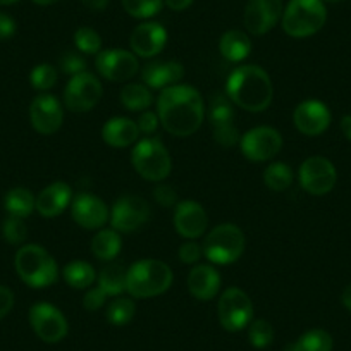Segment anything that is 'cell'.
I'll list each match as a JSON object with an SVG mask.
<instances>
[{
    "mask_svg": "<svg viewBox=\"0 0 351 351\" xmlns=\"http://www.w3.org/2000/svg\"><path fill=\"white\" fill-rule=\"evenodd\" d=\"M33 2L38 5H52L56 4V2H59V0H33Z\"/></svg>",
    "mask_w": 351,
    "mask_h": 351,
    "instance_id": "52",
    "label": "cell"
},
{
    "mask_svg": "<svg viewBox=\"0 0 351 351\" xmlns=\"http://www.w3.org/2000/svg\"><path fill=\"white\" fill-rule=\"evenodd\" d=\"M16 33V23L11 16L0 14V40L11 38Z\"/></svg>",
    "mask_w": 351,
    "mask_h": 351,
    "instance_id": "47",
    "label": "cell"
},
{
    "mask_svg": "<svg viewBox=\"0 0 351 351\" xmlns=\"http://www.w3.org/2000/svg\"><path fill=\"white\" fill-rule=\"evenodd\" d=\"M32 86L38 92H47L57 83V71L50 64H38L29 74Z\"/></svg>",
    "mask_w": 351,
    "mask_h": 351,
    "instance_id": "38",
    "label": "cell"
},
{
    "mask_svg": "<svg viewBox=\"0 0 351 351\" xmlns=\"http://www.w3.org/2000/svg\"><path fill=\"white\" fill-rule=\"evenodd\" d=\"M212 130H214V140L217 141L221 147L231 148L234 147V145H239L241 134H239L238 128L234 126V121L212 124Z\"/></svg>",
    "mask_w": 351,
    "mask_h": 351,
    "instance_id": "39",
    "label": "cell"
},
{
    "mask_svg": "<svg viewBox=\"0 0 351 351\" xmlns=\"http://www.w3.org/2000/svg\"><path fill=\"white\" fill-rule=\"evenodd\" d=\"M106 300H107V295L104 293V289L97 286V288L88 289L86 295H84L83 298V306L86 310H90V312H95V310L102 308Z\"/></svg>",
    "mask_w": 351,
    "mask_h": 351,
    "instance_id": "44",
    "label": "cell"
},
{
    "mask_svg": "<svg viewBox=\"0 0 351 351\" xmlns=\"http://www.w3.org/2000/svg\"><path fill=\"white\" fill-rule=\"evenodd\" d=\"M60 69L62 73L69 74V76H76V74L84 73L86 69V60L81 53L77 52H66L60 57Z\"/></svg>",
    "mask_w": 351,
    "mask_h": 351,
    "instance_id": "41",
    "label": "cell"
},
{
    "mask_svg": "<svg viewBox=\"0 0 351 351\" xmlns=\"http://www.w3.org/2000/svg\"><path fill=\"white\" fill-rule=\"evenodd\" d=\"M217 317L221 326L229 332H239L252 324L253 303L239 288H229L221 295L217 303Z\"/></svg>",
    "mask_w": 351,
    "mask_h": 351,
    "instance_id": "8",
    "label": "cell"
},
{
    "mask_svg": "<svg viewBox=\"0 0 351 351\" xmlns=\"http://www.w3.org/2000/svg\"><path fill=\"white\" fill-rule=\"evenodd\" d=\"M64 281L74 289H86L93 285L97 279L95 269L88 262L83 260H74V262L67 263L62 271Z\"/></svg>",
    "mask_w": 351,
    "mask_h": 351,
    "instance_id": "30",
    "label": "cell"
},
{
    "mask_svg": "<svg viewBox=\"0 0 351 351\" xmlns=\"http://www.w3.org/2000/svg\"><path fill=\"white\" fill-rule=\"evenodd\" d=\"M136 124H138V130H140V133L154 134L155 131H157L160 121H158L157 112H152V110H143L140 116V119L136 121Z\"/></svg>",
    "mask_w": 351,
    "mask_h": 351,
    "instance_id": "45",
    "label": "cell"
},
{
    "mask_svg": "<svg viewBox=\"0 0 351 351\" xmlns=\"http://www.w3.org/2000/svg\"><path fill=\"white\" fill-rule=\"evenodd\" d=\"M88 9H92V11H104L109 4V0H81Z\"/></svg>",
    "mask_w": 351,
    "mask_h": 351,
    "instance_id": "49",
    "label": "cell"
},
{
    "mask_svg": "<svg viewBox=\"0 0 351 351\" xmlns=\"http://www.w3.org/2000/svg\"><path fill=\"white\" fill-rule=\"evenodd\" d=\"M128 269L121 263H109L99 274V288L104 289L107 296H119L126 291Z\"/></svg>",
    "mask_w": 351,
    "mask_h": 351,
    "instance_id": "28",
    "label": "cell"
},
{
    "mask_svg": "<svg viewBox=\"0 0 351 351\" xmlns=\"http://www.w3.org/2000/svg\"><path fill=\"white\" fill-rule=\"evenodd\" d=\"M140 136L138 124L128 117H112L102 128V138L109 147L126 148L131 147Z\"/></svg>",
    "mask_w": 351,
    "mask_h": 351,
    "instance_id": "24",
    "label": "cell"
},
{
    "mask_svg": "<svg viewBox=\"0 0 351 351\" xmlns=\"http://www.w3.org/2000/svg\"><path fill=\"white\" fill-rule=\"evenodd\" d=\"M71 202H73L71 186L57 181V183L49 184V186L40 191V195L36 197V210L42 217L52 219L62 214L69 207Z\"/></svg>",
    "mask_w": 351,
    "mask_h": 351,
    "instance_id": "22",
    "label": "cell"
},
{
    "mask_svg": "<svg viewBox=\"0 0 351 351\" xmlns=\"http://www.w3.org/2000/svg\"><path fill=\"white\" fill-rule=\"evenodd\" d=\"M300 186L310 195L322 197L330 193L336 186L337 171L332 162L326 157H308L298 172Z\"/></svg>",
    "mask_w": 351,
    "mask_h": 351,
    "instance_id": "10",
    "label": "cell"
},
{
    "mask_svg": "<svg viewBox=\"0 0 351 351\" xmlns=\"http://www.w3.org/2000/svg\"><path fill=\"white\" fill-rule=\"evenodd\" d=\"M226 93L232 104L250 112H263L272 102L274 86L269 74L258 66H239L229 74Z\"/></svg>",
    "mask_w": 351,
    "mask_h": 351,
    "instance_id": "2",
    "label": "cell"
},
{
    "mask_svg": "<svg viewBox=\"0 0 351 351\" xmlns=\"http://www.w3.org/2000/svg\"><path fill=\"white\" fill-rule=\"evenodd\" d=\"M234 119V110H232L231 102L226 97H214L210 104V123H228Z\"/></svg>",
    "mask_w": 351,
    "mask_h": 351,
    "instance_id": "40",
    "label": "cell"
},
{
    "mask_svg": "<svg viewBox=\"0 0 351 351\" xmlns=\"http://www.w3.org/2000/svg\"><path fill=\"white\" fill-rule=\"evenodd\" d=\"M157 116L167 133L180 138L191 136L204 123V99L190 84H174L158 95Z\"/></svg>",
    "mask_w": 351,
    "mask_h": 351,
    "instance_id": "1",
    "label": "cell"
},
{
    "mask_svg": "<svg viewBox=\"0 0 351 351\" xmlns=\"http://www.w3.org/2000/svg\"><path fill=\"white\" fill-rule=\"evenodd\" d=\"M14 267L21 281L29 288H47L59 279L56 258L40 245L21 246L16 253Z\"/></svg>",
    "mask_w": 351,
    "mask_h": 351,
    "instance_id": "4",
    "label": "cell"
},
{
    "mask_svg": "<svg viewBox=\"0 0 351 351\" xmlns=\"http://www.w3.org/2000/svg\"><path fill=\"white\" fill-rule=\"evenodd\" d=\"M4 208L9 215L26 219L33 214L36 208V198L28 188H12L8 191L4 198Z\"/></svg>",
    "mask_w": 351,
    "mask_h": 351,
    "instance_id": "26",
    "label": "cell"
},
{
    "mask_svg": "<svg viewBox=\"0 0 351 351\" xmlns=\"http://www.w3.org/2000/svg\"><path fill=\"white\" fill-rule=\"evenodd\" d=\"M2 236L9 245H23L28 238V228L25 224V219L9 215L2 224Z\"/></svg>",
    "mask_w": 351,
    "mask_h": 351,
    "instance_id": "37",
    "label": "cell"
},
{
    "mask_svg": "<svg viewBox=\"0 0 351 351\" xmlns=\"http://www.w3.org/2000/svg\"><path fill=\"white\" fill-rule=\"evenodd\" d=\"M14 2H18V0H0V5H11Z\"/></svg>",
    "mask_w": 351,
    "mask_h": 351,
    "instance_id": "53",
    "label": "cell"
},
{
    "mask_svg": "<svg viewBox=\"0 0 351 351\" xmlns=\"http://www.w3.org/2000/svg\"><path fill=\"white\" fill-rule=\"evenodd\" d=\"M131 162L138 174L147 181H162L171 174L172 162L167 148L157 138L138 141L131 152Z\"/></svg>",
    "mask_w": 351,
    "mask_h": 351,
    "instance_id": "7",
    "label": "cell"
},
{
    "mask_svg": "<svg viewBox=\"0 0 351 351\" xmlns=\"http://www.w3.org/2000/svg\"><path fill=\"white\" fill-rule=\"evenodd\" d=\"M324 2V0H322ZM326 2H339V0H326Z\"/></svg>",
    "mask_w": 351,
    "mask_h": 351,
    "instance_id": "54",
    "label": "cell"
},
{
    "mask_svg": "<svg viewBox=\"0 0 351 351\" xmlns=\"http://www.w3.org/2000/svg\"><path fill=\"white\" fill-rule=\"evenodd\" d=\"M341 302H343V305L351 312V285H348L346 288H344L343 295H341Z\"/></svg>",
    "mask_w": 351,
    "mask_h": 351,
    "instance_id": "51",
    "label": "cell"
},
{
    "mask_svg": "<svg viewBox=\"0 0 351 351\" xmlns=\"http://www.w3.org/2000/svg\"><path fill=\"white\" fill-rule=\"evenodd\" d=\"M131 52L143 59L158 56L167 43V32L162 25L147 21L138 25L131 33Z\"/></svg>",
    "mask_w": 351,
    "mask_h": 351,
    "instance_id": "20",
    "label": "cell"
},
{
    "mask_svg": "<svg viewBox=\"0 0 351 351\" xmlns=\"http://www.w3.org/2000/svg\"><path fill=\"white\" fill-rule=\"evenodd\" d=\"M14 306V293L5 286H0V320L4 319Z\"/></svg>",
    "mask_w": 351,
    "mask_h": 351,
    "instance_id": "46",
    "label": "cell"
},
{
    "mask_svg": "<svg viewBox=\"0 0 351 351\" xmlns=\"http://www.w3.org/2000/svg\"><path fill=\"white\" fill-rule=\"evenodd\" d=\"M29 324L43 343H59L67 336L69 324L57 306L50 303H35L29 308Z\"/></svg>",
    "mask_w": 351,
    "mask_h": 351,
    "instance_id": "12",
    "label": "cell"
},
{
    "mask_svg": "<svg viewBox=\"0 0 351 351\" xmlns=\"http://www.w3.org/2000/svg\"><path fill=\"white\" fill-rule=\"evenodd\" d=\"M202 255H204V248H202L197 241H193V239H190V241L183 243V245L180 246L181 262L188 263V265L197 263L198 260L202 258Z\"/></svg>",
    "mask_w": 351,
    "mask_h": 351,
    "instance_id": "42",
    "label": "cell"
},
{
    "mask_svg": "<svg viewBox=\"0 0 351 351\" xmlns=\"http://www.w3.org/2000/svg\"><path fill=\"white\" fill-rule=\"evenodd\" d=\"M296 130L306 136H319L330 126V110L320 100H305L293 112Z\"/></svg>",
    "mask_w": 351,
    "mask_h": 351,
    "instance_id": "18",
    "label": "cell"
},
{
    "mask_svg": "<svg viewBox=\"0 0 351 351\" xmlns=\"http://www.w3.org/2000/svg\"><path fill=\"white\" fill-rule=\"evenodd\" d=\"M164 2L171 11H184L193 4V0H164Z\"/></svg>",
    "mask_w": 351,
    "mask_h": 351,
    "instance_id": "48",
    "label": "cell"
},
{
    "mask_svg": "<svg viewBox=\"0 0 351 351\" xmlns=\"http://www.w3.org/2000/svg\"><path fill=\"white\" fill-rule=\"evenodd\" d=\"M263 183L272 191H286L293 183V171L285 162H272L263 171Z\"/></svg>",
    "mask_w": 351,
    "mask_h": 351,
    "instance_id": "32",
    "label": "cell"
},
{
    "mask_svg": "<svg viewBox=\"0 0 351 351\" xmlns=\"http://www.w3.org/2000/svg\"><path fill=\"white\" fill-rule=\"evenodd\" d=\"M219 50L229 62H241L252 52V42L246 33L239 32V29H229L219 42Z\"/></svg>",
    "mask_w": 351,
    "mask_h": 351,
    "instance_id": "25",
    "label": "cell"
},
{
    "mask_svg": "<svg viewBox=\"0 0 351 351\" xmlns=\"http://www.w3.org/2000/svg\"><path fill=\"white\" fill-rule=\"evenodd\" d=\"M154 102V97H152L150 88L147 84L140 83H130L123 88L121 92V104L126 107L128 110H133V112H143L148 110V107Z\"/></svg>",
    "mask_w": 351,
    "mask_h": 351,
    "instance_id": "31",
    "label": "cell"
},
{
    "mask_svg": "<svg viewBox=\"0 0 351 351\" xmlns=\"http://www.w3.org/2000/svg\"><path fill=\"white\" fill-rule=\"evenodd\" d=\"M134 312H136V305L133 300L126 296H117L107 306L106 317L112 326H126L134 317Z\"/></svg>",
    "mask_w": 351,
    "mask_h": 351,
    "instance_id": "33",
    "label": "cell"
},
{
    "mask_svg": "<svg viewBox=\"0 0 351 351\" xmlns=\"http://www.w3.org/2000/svg\"><path fill=\"white\" fill-rule=\"evenodd\" d=\"M282 0H248L245 8V28L252 35H265L282 18Z\"/></svg>",
    "mask_w": 351,
    "mask_h": 351,
    "instance_id": "15",
    "label": "cell"
},
{
    "mask_svg": "<svg viewBox=\"0 0 351 351\" xmlns=\"http://www.w3.org/2000/svg\"><path fill=\"white\" fill-rule=\"evenodd\" d=\"M150 219V207L141 197L126 195L116 200L110 212V224L117 232H134Z\"/></svg>",
    "mask_w": 351,
    "mask_h": 351,
    "instance_id": "13",
    "label": "cell"
},
{
    "mask_svg": "<svg viewBox=\"0 0 351 351\" xmlns=\"http://www.w3.org/2000/svg\"><path fill=\"white\" fill-rule=\"evenodd\" d=\"M341 131H343L344 136L351 141V116H344L341 119Z\"/></svg>",
    "mask_w": 351,
    "mask_h": 351,
    "instance_id": "50",
    "label": "cell"
},
{
    "mask_svg": "<svg viewBox=\"0 0 351 351\" xmlns=\"http://www.w3.org/2000/svg\"><path fill=\"white\" fill-rule=\"evenodd\" d=\"M123 248V239L116 229H100L92 239V252L99 260H112Z\"/></svg>",
    "mask_w": 351,
    "mask_h": 351,
    "instance_id": "27",
    "label": "cell"
},
{
    "mask_svg": "<svg viewBox=\"0 0 351 351\" xmlns=\"http://www.w3.org/2000/svg\"><path fill=\"white\" fill-rule=\"evenodd\" d=\"M188 289L200 302H210L221 289V276L212 265H197L188 276Z\"/></svg>",
    "mask_w": 351,
    "mask_h": 351,
    "instance_id": "23",
    "label": "cell"
},
{
    "mask_svg": "<svg viewBox=\"0 0 351 351\" xmlns=\"http://www.w3.org/2000/svg\"><path fill=\"white\" fill-rule=\"evenodd\" d=\"M248 339L253 348L263 350L274 341V327H272L271 322L263 319L253 320L248 326Z\"/></svg>",
    "mask_w": 351,
    "mask_h": 351,
    "instance_id": "34",
    "label": "cell"
},
{
    "mask_svg": "<svg viewBox=\"0 0 351 351\" xmlns=\"http://www.w3.org/2000/svg\"><path fill=\"white\" fill-rule=\"evenodd\" d=\"M239 148L250 162H267L281 152L282 136L271 126L253 128L243 134Z\"/></svg>",
    "mask_w": 351,
    "mask_h": 351,
    "instance_id": "11",
    "label": "cell"
},
{
    "mask_svg": "<svg viewBox=\"0 0 351 351\" xmlns=\"http://www.w3.org/2000/svg\"><path fill=\"white\" fill-rule=\"evenodd\" d=\"M71 214L76 224L84 229H102L110 219L109 208L102 198L92 193H81L71 202Z\"/></svg>",
    "mask_w": 351,
    "mask_h": 351,
    "instance_id": "17",
    "label": "cell"
},
{
    "mask_svg": "<svg viewBox=\"0 0 351 351\" xmlns=\"http://www.w3.org/2000/svg\"><path fill=\"white\" fill-rule=\"evenodd\" d=\"M29 121L35 131L49 136V134L57 133L62 126L64 109L56 97L42 93L35 97L29 106Z\"/></svg>",
    "mask_w": 351,
    "mask_h": 351,
    "instance_id": "16",
    "label": "cell"
},
{
    "mask_svg": "<svg viewBox=\"0 0 351 351\" xmlns=\"http://www.w3.org/2000/svg\"><path fill=\"white\" fill-rule=\"evenodd\" d=\"M208 217L205 208L195 200H184L174 207V228L186 239H197L207 231Z\"/></svg>",
    "mask_w": 351,
    "mask_h": 351,
    "instance_id": "19",
    "label": "cell"
},
{
    "mask_svg": "<svg viewBox=\"0 0 351 351\" xmlns=\"http://www.w3.org/2000/svg\"><path fill=\"white\" fill-rule=\"evenodd\" d=\"M124 11L138 19H147L162 9V0H123Z\"/></svg>",
    "mask_w": 351,
    "mask_h": 351,
    "instance_id": "36",
    "label": "cell"
},
{
    "mask_svg": "<svg viewBox=\"0 0 351 351\" xmlns=\"http://www.w3.org/2000/svg\"><path fill=\"white\" fill-rule=\"evenodd\" d=\"M145 84L154 90H165L180 83L184 76V67L176 60H154L143 67Z\"/></svg>",
    "mask_w": 351,
    "mask_h": 351,
    "instance_id": "21",
    "label": "cell"
},
{
    "mask_svg": "<svg viewBox=\"0 0 351 351\" xmlns=\"http://www.w3.org/2000/svg\"><path fill=\"white\" fill-rule=\"evenodd\" d=\"M104 93L102 83L92 73H80L69 80L64 90V104L71 112H90L95 109Z\"/></svg>",
    "mask_w": 351,
    "mask_h": 351,
    "instance_id": "9",
    "label": "cell"
},
{
    "mask_svg": "<svg viewBox=\"0 0 351 351\" xmlns=\"http://www.w3.org/2000/svg\"><path fill=\"white\" fill-rule=\"evenodd\" d=\"M154 198L158 205H164V207L178 205V193L169 184H158L157 188H154Z\"/></svg>",
    "mask_w": 351,
    "mask_h": 351,
    "instance_id": "43",
    "label": "cell"
},
{
    "mask_svg": "<svg viewBox=\"0 0 351 351\" xmlns=\"http://www.w3.org/2000/svg\"><path fill=\"white\" fill-rule=\"evenodd\" d=\"M246 239L234 224H221L212 229L204 241V255L215 265H229L241 258Z\"/></svg>",
    "mask_w": 351,
    "mask_h": 351,
    "instance_id": "6",
    "label": "cell"
},
{
    "mask_svg": "<svg viewBox=\"0 0 351 351\" xmlns=\"http://www.w3.org/2000/svg\"><path fill=\"white\" fill-rule=\"evenodd\" d=\"M332 336L327 330L312 329L306 330L295 343L289 344L285 351H332Z\"/></svg>",
    "mask_w": 351,
    "mask_h": 351,
    "instance_id": "29",
    "label": "cell"
},
{
    "mask_svg": "<svg viewBox=\"0 0 351 351\" xmlns=\"http://www.w3.org/2000/svg\"><path fill=\"white\" fill-rule=\"evenodd\" d=\"M171 267L162 260L145 258L128 269L126 291L133 298H154L167 291L172 285Z\"/></svg>",
    "mask_w": 351,
    "mask_h": 351,
    "instance_id": "3",
    "label": "cell"
},
{
    "mask_svg": "<svg viewBox=\"0 0 351 351\" xmlns=\"http://www.w3.org/2000/svg\"><path fill=\"white\" fill-rule=\"evenodd\" d=\"M327 11L322 0H289L282 12L281 25L286 35L306 38L326 25Z\"/></svg>",
    "mask_w": 351,
    "mask_h": 351,
    "instance_id": "5",
    "label": "cell"
},
{
    "mask_svg": "<svg viewBox=\"0 0 351 351\" xmlns=\"http://www.w3.org/2000/svg\"><path fill=\"white\" fill-rule=\"evenodd\" d=\"M97 71L100 76L114 83L131 80L138 73V59L133 52L124 49H109L97 53Z\"/></svg>",
    "mask_w": 351,
    "mask_h": 351,
    "instance_id": "14",
    "label": "cell"
},
{
    "mask_svg": "<svg viewBox=\"0 0 351 351\" xmlns=\"http://www.w3.org/2000/svg\"><path fill=\"white\" fill-rule=\"evenodd\" d=\"M74 45L81 53L92 56L102 52V38L92 28H80L74 33Z\"/></svg>",
    "mask_w": 351,
    "mask_h": 351,
    "instance_id": "35",
    "label": "cell"
}]
</instances>
